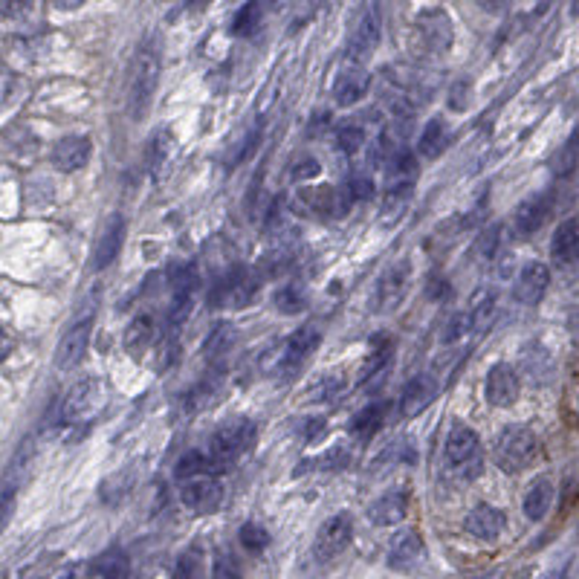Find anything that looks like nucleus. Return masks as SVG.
Listing matches in <instances>:
<instances>
[{"instance_id":"nucleus-42","label":"nucleus","mask_w":579,"mask_h":579,"mask_svg":"<svg viewBox=\"0 0 579 579\" xmlns=\"http://www.w3.org/2000/svg\"><path fill=\"white\" fill-rule=\"evenodd\" d=\"M35 0H0V15L3 18H24L32 12Z\"/></svg>"},{"instance_id":"nucleus-48","label":"nucleus","mask_w":579,"mask_h":579,"mask_svg":"<svg viewBox=\"0 0 579 579\" xmlns=\"http://www.w3.org/2000/svg\"><path fill=\"white\" fill-rule=\"evenodd\" d=\"M9 354H12V336L0 328V359H6Z\"/></svg>"},{"instance_id":"nucleus-22","label":"nucleus","mask_w":579,"mask_h":579,"mask_svg":"<svg viewBox=\"0 0 579 579\" xmlns=\"http://www.w3.org/2000/svg\"><path fill=\"white\" fill-rule=\"evenodd\" d=\"M551 258L559 267L579 264V218H565L551 238Z\"/></svg>"},{"instance_id":"nucleus-38","label":"nucleus","mask_w":579,"mask_h":579,"mask_svg":"<svg viewBox=\"0 0 579 579\" xmlns=\"http://www.w3.org/2000/svg\"><path fill=\"white\" fill-rule=\"evenodd\" d=\"M238 542L249 553H261L270 545V533H267V527H261L258 522H247L241 527V533H238Z\"/></svg>"},{"instance_id":"nucleus-25","label":"nucleus","mask_w":579,"mask_h":579,"mask_svg":"<svg viewBox=\"0 0 579 579\" xmlns=\"http://www.w3.org/2000/svg\"><path fill=\"white\" fill-rule=\"evenodd\" d=\"M406 513H409V493L391 490V493H383L368 507V522L377 524V527H388V524L403 522Z\"/></svg>"},{"instance_id":"nucleus-2","label":"nucleus","mask_w":579,"mask_h":579,"mask_svg":"<svg viewBox=\"0 0 579 579\" xmlns=\"http://www.w3.org/2000/svg\"><path fill=\"white\" fill-rule=\"evenodd\" d=\"M160 84V50L154 44H142L128 70V113L131 119H142Z\"/></svg>"},{"instance_id":"nucleus-33","label":"nucleus","mask_w":579,"mask_h":579,"mask_svg":"<svg viewBox=\"0 0 579 579\" xmlns=\"http://www.w3.org/2000/svg\"><path fill=\"white\" fill-rule=\"evenodd\" d=\"M270 3L273 0H249L247 6L235 15V35H252L255 29L261 27V18H264V12L270 9Z\"/></svg>"},{"instance_id":"nucleus-43","label":"nucleus","mask_w":579,"mask_h":579,"mask_svg":"<svg viewBox=\"0 0 579 579\" xmlns=\"http://www.w3.org/2000/svg\"><path fill=\"white\" fill-rule=\"evenodd\" d=\"M388 359H391V342H386V345H383V348H377V351H371V357H368L365 368H362V380H365V377H371L374 371H380Z\"/></svg>"},{"instance_id":"nucleus-41","label":"nucleus","mask_w":579,"mask_h":579,"mask_svg":"<svg viewBox=\"0 0 579 579\" xmlns=\"http://www.w3.org/2000/svg\"><path fill=\"white\" fill-rule=\"evenodd\" d=\"M212 579H241V571L235 565V559L229 553H221L215 559V571H212Z\"/></svg>"},{"instance_id":"nucleus-21","label":"nucleus","mask_w":579,"mask_h":579,"mask_svg":"<svg viewBox=\"0 0 579 579\" xmlns=\"http://www.w3.org/2000/svg\"><path fill=\"white\" fill-rule=\"evenodd\" d=\"M548 215H551V197L548 194H533V197H527L516 206L513 226H516L519 235H533L545 226Z\"/></svg>"},{"instance_id":"nucleus-36","label":"nucleus","mask_w":579,"mask_h":579,"mask_svg":"<svg viewBox=\"0 0 579 579\" xmlns=\"http://www.w3.org/2000/svg\"><path fill=\"white\" fill-rule=\"evenodd\" d=\"M383 417H386V403H380V406L371 403V406H365V409L351 420V432L359 435V438H371V435L380 429Z\"/></svg>"},{"instance_id":"nucleus-9","label":"nucleus","mask_w":579,"mask_h":579,"mask_svg":"<svg viewBox=\"0 0 579 579\" xmlns=\"http://www.w3.org/2000/svg\"><path fill=\"white\" fill-rule=\"evenodd\" d=\"M380 38H383V12H380V3H371L362 15H359L357 27L351 32V44H348V56L354 58V64L365 61L377 47H380Z\"/></svg>"},{"instance_id":"nucleus-31","label":"nucleus","mask_w":579,"mask_h":579,"mask_svg":"<svg viewBox=\"0 0 579 579\" xmlns=\"http://www.w3.org/2000/svg\"><path fill=\"white\" fill-rule=\"evenodd\" d=\"M273 304H276L278 313L296 316V313H302L304 307H307V293H304V287L299 281H287V284H281L276 290Z\"/></svg>"},{"instance_id":"nucleus-13","label":"nucleus","mask_w":579,"mask_h":579,"mask_svg":"<svg viewBox=\"0 0 579 579\" xmlns=\"http://www.w3.org/2000/svg\"><path fill=\"white\" fill-rule=\"evenodd\" d=\"M409 284H412V264H409V258L394 261L383 273V278L377 281V296H374L377 307L380 310H394L397 304L406 299Z\"/></svg>"},{"instance_id":"nucleus-18","label":"nucleus","mask_w":579,"mask_h":579,"mask_svg":"<svg viewBox=\"0 0 579 579\" xmlns=\"http://www.w3.org/2000/svg\"><path fill=\"white\" fill-rule=\"evenodd\" d=\"M125 229H128V223L122 215L108 218L99 241H96V249H93V270H108L116 261V255L122 252V244H125Z\"/></svg>"},{"instance_id":"nucleus-4","label":"nucleus","mask_w":579,"mask_h":579,"mask_svg":"<svg viewBox=\"0 0 579 579\" xmlns=\"http://www.w3.org/2000/svg\"><path fill=\"white\" fill-rule=\"evenodd\" d=\"M493 458H496L501 472L519 475V472L536 464V458H539V438L527 426H507L496 438Z\"/></svg>"},{"instance_id":"nucleus-32","label":"nucleus","mask_w":579,"mask_h":579,"mask_svg":"<svg viewBox=\"0 0 579 579\" xmlns=\"http://www.w3.org/2000/svg\"><path fill=\"white\" fill-rule=\"evenodd\" d=\"M414 168H417L414 154L403 145V142H397L394 151H391V157L386 160V171L388 177H391V183H397V180H412Z\"/></svg>"},{"instance_id":"nucleus-34","label":"nucleus","mask_w":579,"mask_h":579,"mask_svg":"<svg viewBox=\"0 0 579 579\" xmlns=\"http://www.w3.org/2000/svg\"><path fill=\"white\" fill-rule=\"evenodd\" d=\"M171 579H206V556L200 548H189L180 553Z\"/></svg>"},{"instance_id":"nucleus-5","label":"nucleus","mask_w":579,"mask_h":579,"mask_svg":"<svg viewBox=\"0 0 579 579\" xmlns=\"http://www.w3.org/2000/svg\"><path fill=\"white\" fill-rule=\"evenodd\" d=\"M258 278L261 273L249 270V267H232L226 270L223 276L215 278L212 290H209V304L212 310H241L255 299V290H258Z\"/></svg>"},{"instance_id":"nucleus-37","label":"nucleus","mask_w":579,"mask_h":579,"mask_svg":"<svg viewBox=\"0 0 579 579\" xmlns=\"http://www.w3.org/2000/svg\"><path fill=\"white\" fill-rule=\"evenodd\" d=\"M467 316H469V328H472V331L484 333L490 325H493V319H496V299H493V296H481Z\"/></svg>"},{"instance_id":"nucleus-44","label":"nucleus","mask_w":579,"mask_h":579,"mask_svg":"<svg viewBox=\"0 0 579 579\" xmlns=\"http://www.w3.org/2000/svg\"><path fill=\"white\" fill-rule=\"evenodd\" d=\"M322 168H319V160L316 157H302L296 166H293V177L296 180H310V177H316Z\"/></svg>"},{"instance_id":"nucleus-49","label":"nucleus","mask_w":579,"mask_h":579,"mask_svg":"<svg viewBox=\"0 0 579 579\" xmlns=\"http://www.w3.org/2000/svg\"><path fill=\"white\" fill-rule=\"evenodd\" d=\"M56 9H61V12H70V9H79L84 0H50Z\"/></svg>"},{"instance_id":"nucleus-12","label":"nucleus","mask_w":579,"mask_h":579,"mask_svg":"<svg viewBox=\"0 0 579 579\" xmlns=\"http://www.w3.org/2000/svg\"><path fill=\"white\" fill-rule=\"evenodd\" d=\"M296 200L310 215H322V218H342L351 206V194L342 192V189H331V186L302 189Z\"/></svg>"},{"instance_id":"nucleus-50","label":"nucleus","mask_w":579,"mask_h":579,"mask_svg":"<svg viewBox=\"0 0 579 579\" xmlns=\"http://www.w3.org/2000/svg\"><path fill=\"white\" fill-rule=\"evenodd\" d=\"M469 579H501V577H498V574L496 577H493V574H487V577H469Z\"/></svg>"},{"instance_id":"nucleus-28","label":"nucleus","mask_w":579,"mask_h":579,"mask_svg":"<svg viewBox=\"0 0 579 579\" xmlns=\"http://www.w3.org/2000/svg\"><path fill=\"white\" fill-rule=\"evenodd\" d=\"M553 504V481L551 478H536L530 487H527V493H524V516L530 519V522H542L545 516H548V510H551Z\"/></svg>"},{"instance_id":"nucleus-14","label":"nucleus","mask_w":579,"mask_h":579,"mask_svg":"<svg viewBox=\"0 0 579 579\" xmlns=\"http://www.w3.org/2000/svg\"><path fill=\"white\" fill-rule=\"evenodd\" d=\"M99 403H102V386L96 380H82V383H76V386L70 388V394L64 397L61 420L64 423H79V420L96 412Z\"/></svg>"},{"instance_id":"nucleus-1","label":"nucleus","mask_w":579,"mask_h":579,"mask_svg":"<svg viewBox=\"0 0 579 579\" xmlns=\"http://www.w3.org/2000/svg\"><path fill=\"white\" fill-rule=\"evenodd\" d=\"M255 435H258V429L247 417L226 420L221 429L209 438V449H203L209 455L212 472L215 475L229 472L244 455H249V449L255 446Z\"/></svg>"},{"instance_id":"nucleus-29","label":"nucleus","mask_w":579,"mask_h":579,"mask_svg":"<svg viewBox=\"0 0 579 579\" xmlns=\"http://www.w3.org/2000/svg\"><path fill=\"white\" fill-rule=\"evenodd\" d=\"M446 145H449L446 122H443L441 116L429 119L426 128H423V134L417 139V154H420L423 160H438L443 151H446Z\"/></svg>"},{"instance_id":"nucleus-17","label":"nucleus","mask_w":579,"mask_h":579,"mask_svg":"<svg viewBox=\"0 0 579 579\" xmlns=\"http://www.w3.org/2000/svg\"><path fill=\"white\" fill-rule=\"evenodd\" d=\"M368 87H371V73L362 64H348L339 70V76L333 82V99L339 108H351L365 99Z\"/></svg>"},{"instance_id":"nucleus-35","label":"nucleus","mask_w":579,"mask_h":579,"mask_svg":"<svg viewBox=\"0 0 579 579\" xmlns=\"http://www.w3.org/2000/svg\"><path fill=\"white\" fill-rule=\"evenodd\" d=\"M171 145H174V139L168 131H157L154 139H151V145H148V168H151V174L154 177H160L168 166V157H171Z\"/></svg>"},{"instance_id":"nucleus-30","label":"nucleus","mask_w":579,"mask_h":579,"mask_svg":"<svg viewBox=\"0 0 579 579\" xmlns=\"http://www.w3.org/2000/svg\"><path fill=\"white\" fill-rule=\"evenodd\" d=\"M232 345H235V328L223 322L218 328H212V333L206 336V342H203V357L209 359L212 365H221L226 354L232 351Z\"/></svg>"},{"instance_id":"nucleus-16","label":"nucleus","mask_w":579,"mask_h":579,"mask_svg":"<svg viewBox=\"0 0 579 579\" xmlns=\"http://www.w3.org/2000/svg\"><path fill=\"white\" fill-rule=\"evenodd\" d=\"M548 284H551V270L548 264L542 261H527L519 276H516V284H513V296L516 302L522 304H539L548 293Z\"/></svg>"},{"instance_id":"nucleus-10","label":"nucleus","mask_w":579,"mask_h":579,"mask_svg":"<svg viewBox=\"0 0 579 579\" xmlns=\"http://www.w3.org/2000/svg\"><path fill=\"white\" fill-rule=\"evenodd\" d=\"M519 391H522V380H519V371L507 362H498L490 368L487 374V403L496 406V409H510L516 400H519Z\"/></svg>"},{"instance_id":"nucleus-40","label":"nucleus","mask_w":579,"mask_h":579,"mask_svg":"<svg viewBox=\"0 0 579 579\" xmlns=\"http://www.w3.org/2000/svg\"><path fill=\"white\" fill-rule=\"evenodd\" d=\"M345 192L351 194V200H371L374 197V180L362 171H354L348 177V189Z\"/></svg>"},{"instance_id":"nucleus-39","label":"nucleus","mask_w":579,"mask_h":579,"mask_svg":"<svg viewBox=\"0 0 579 579\" xmlns=\"http://www.w3.org/2000/svg\"><path fill=\"white\" fill-rule=\"evenodd\" d=\"M336 142H339V148H342L345 154H357V151H362V145H365V128H362L359 122H345V125H339V131H336Z\"/></svg>"},{"instance_id":"nucleus-47","label":"nucleus","mask_w":579,"mask_h":579,"mask_svg":"<svg viewBox=\"0 0 579 579\" xmlns=\"http://www.w3.org/2000/svg\"><path fill=\"white\" fill-rule=\"evenodd\" d=\"M9 84H12V73L6 70V64L0 61V99L9 93Z\"/></svg>"},{"instance_id":"nucleus-20","label":"nucleus","mask_w":579,"mask_h":579,"mask_svg":"<svg viewBox=\"0 0 579 579\" xmlns=\"http://www.w3.org/2000/svg\"><path fill=\"white\" fill-rule=\"evenodd\" d=\"M423 556V539L417 530H400L388 545V568L394 571H412Z\"/></svg>"},{"instance_id":"nucleus-11","label":"nucleus","mask_w":579,"mask_h":579,"mask_svg":"<svg viewBox=\"0 0 579 579\" xmlns=\"http://www.w3.org/2000/svg\"><path fill=\"white\" fill-rule=\"evenodd\" d=\"M90 333H93V313H84L82 319H76L67 333L61 336V345H58L56 362L61 371H70L76 368L87 354V345H90Z\"/></svg>"},{"instance_id":"nucleus-19","label":"nucleus","mask_w":579,"mask_h":579,"mask_svg":"<svg viewBox=\"0 0 579 579\" xmlns=\"http://www.w3.org/2000/svg\"><path fill=\"white\" fill-rule=\"evenodd\" d=\"M464 527L481 542H496L498 536L504 533V527H507V519L493 504H478V507H472L467 513Z\"/></svg>"},{"instance_id":"nucleus-15","label":"nucleus","mask_w":579,"mask_h":579,"mask_svg":"<svg viewBox=\"0 0 579 579\" xmlns=\"http://www.w3.org/2000/svg\"><path fill=\"white\" fill-rule=\"evenodd\" d=\"M319 342H322V333L316 331V328H299V331L284 342V348H281L278 371H281V374L299 371L304 362L310 359V354L319 348Z\"/></svg>"},{"instance_id":"nucleus-45","label":"nucleus","mask_w":579,"mask_h":579,"mask_svg":"<svg viewBox=\"0 0 579 579\" xmlns=\"http://www.w3.org/2000/svg\"><path fill=\"white\" fill-rule=\"evenodd\" d=\"M12 513H15V493L6 490V493L0 496V533L6 530V524L12 519Z\"/></svg>"},{"instance_id":"nucleus-6","label":"nucleus","mask_w":579,"mask_h":579,"mask_svg":"<svg viewBox=\"0 0 579 579\" xmlns=\"http://www.w3.org/2000/svg\"><path fill=\"white\" fill-rule=\"evenodd\" d=\"M414 35H417L420 50H426L429 56H443V53H449V47L455 41L452 18L443 9H426L414 21Z\"/></svg>"},{"instance_id":"nucleus-46","label":"nucleus","mask_w":579,"mask_h":579,"mask_svg":"<svg viewBox=\"0 0 579 579\" xmlns=\"http://www.w3.org/2000/svg\"><path fill=\"white\" fill-rule=\"evenodd\" d=\"M484 12H490V15H501L507 6H510V0H475Z\"/></svg>"},{"instance_id":"nucleus-7","label":"nucleus","mask_w":579,"mask_h":579,"mask_svg":"<svg viewBox=\"0 0 579 579\" xmlns=\"http://www.w3.org/2000/svg\"><path fill=\"white\" fill-rule=\"evenodd\" d=\"M180 501L194 516H209L223 504V484L215 475H192L180 481Z\"/></svg>"},{"instance_id":"nucleus-23","label":"nucleus","mask_w":579,"mask_h":579,"mask_svg":"<svg viewBox=\"0 0 579 579\" xmlns=\"http://www.w3.org/2000/svg\"><path fill=\"white\" fill-rule=\"evenodd\" d=\"M435 397H438V380L432 374H420L400 394V414L403 417H417L423 409L432 406Z\"/></svg>"},{"instance_id":"nucleus-3","label":"nucleus","mask_w":579,"mask_h":579,"mask_svg":"<svg viewBox=\"0 0 579 579\" xmlns=\"http://www.w3.org/2000/svg\"><path fill=\"white\" fill-rule=\"evenodd\" d=\"M443 458H446V467L452 475L472 481L481 475L484 469V446L475 429H469L467 423H455L449 429V438H446V449H443Z\"/></svg>"},{"instance_id":"nucleus-27","label":"nucleus","mask_w":579,"mask_h":579,"mask_svg":"<svg viewBox=\"0 0 579 579\" xmlns=\"http://www.w3.org/2000/svg\"><path fill=\"white\" fill-rule=\"evenodd\" d=\"M414 197L412 180H397L391 183L383 194V206H380V221L386 226H394L397 221H403V215L409 212Z\"/></svg>"},{"instance_id":"nucleus-26","label":"nucleus","mask_w":579,"mask_h":579,"mask_svg":"<svg viewBox=\"0 0 579 579\" xmlns=\"http://www.w3.org/2000/svg\"><path fill=\"white\" fill-rule=\"evenodd\" d=\"M93 145L87 137H64L53 148V166L58 171H79L90 163Z\"/></svg>"},{"instance_id":"nucleus-24","label":"nucleus","mask_w":579,"mask_h":579,"mask_svg":"<svg viewBox=\"0 0 579 579\" xmlns=\"http://www.w3.org/2000/svg\"><path fill=\"white\" fill-rule=\"evenodd\" d=\"M154 339H157V322H154V316H151V313H139V316H134V319L128 322L125 336H122V345H125V351L131 354V359H142L151 351Z\"/></svg>"},{"instance_id":"nucleus-8","label":"nucleus","mask_w":579,"mask_h":579,"mask_svg":"<svg viewBox=\"0 0 579 579\" xmlns=\"http://www.w3.org/2000/svg\"><path fill=\"white\" fill-rule=\"evenodd\" d=\"M351 539H354V519L348 513H336L319 527L316 542H313V556L319 562H331L339 553L348 551Z\"/></svg>"}]
</instances>
